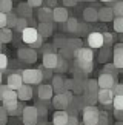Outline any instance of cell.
I'll list each match as a JSON object with an SVG mask.
<instances>
[{
    "mask_svg": "<svg viewBox=\"0 0 123 125\" xmlns=\"http://www.w3.org/2000/svg\"><path fill=\"white\" fill-rule=\"evenodd\" d=\"M22 40L25 42L31 50L40 48L42 45H43V37L39 34L37 28H34V26H28L26 30L22 32Z\"/></svg>",
    "mask_w": 123,
    "mask_h": 125,
    "instance_id": "cell-1",
    "label": "cell"
},
{
    "mask_svg": "<svg viewBox=\"0 0 123 125\" xmlns=\"http://www.w3.org/2000/svg\"><path fill=\"white\" fill-rule=\"evenodd\" d=\"M20 74H22L23 83H26V85H42L43 74H42L40 68H26V70H23Z\"/></svg>",
    "mask_w": 123,
    "mask_h": 125,
    "instance_id": "cell-2",
    "label": "cell"
},
{
    "mask_svg": "<svg viewBox=\"0 0 123 125\" xmlns=\"http://www.w3.org/2000/svg\"><path fill=\"white\" fill-rule=\"evenodd\" d=\"M22 121L25 125H39L40 121V116H39V111H37L35 107L32 105H28L22 110Z\"/></svg>",
    "mask_w": 123,
    "mask_h": 125,
    "instance_id": "cell-3",
    "label": "cell"
},
{
    "mask_svg": "<svg viewBox=\"0 0 123 125\" xmlns=\"http://www.w3.org/2000/svg\"><path fill=\"white\" fill-rule=\"evenodd\" d=\"M98 110L96 107L86 105L82 110V119H83V125H98Z\"/></svg>",
    "mask_w": 123,
    "mask_h": 125,
    "instance_id": "cell-4",
    "label": "cell"
},
{
    "mask_svg": "<svg viewBox=\"0 0 123 125\" xmlns=\"http://www.w3.org/2000/svg\"><path fill=\"white\" fill-rule=\"evenodd\" d=\"M74 59H75V63H89V62L94 60V52L91 48L82 46L74 52Z\"/></svg>",
    "mask_w": 123,
    "mask_h": 125,
    "instance_id": "cell-5",
    "label": "cell"
},
{
    "mask_svg": "<svg viewBox=\"0 0 123 125\" xmlns=\"http://www.w3.org/2000/svg\"><path fill=\"white\" fill-rule=\"evenodd\" d=\"M42 66L43 68H48V70H55L57 68V63H59V54H55L54 51L51 50H46L43 52V57H42Z\"/></svg>",
    "mask_w": 123,
    "mask_h": 125,
    "instance_id": "cell-6",
    "label": "cell"
},
{
    "mask_svg": "<svg viewBox=\"0 0 123 125\" xmlns=\"http://www.w3.org/2000/svg\"><path fill=\"white\" fill-rule=\"evenodd\" d=\"M97 83H98V90H112L117 85V77H114L111 74H106V73H102L97 79Z\"/></svg>",
    "mask_w": 123,
    "mask_h": 125,
    "instance_id": "cell-7",
    "label": "cell"
},
{
    "mask_svg": "<svg viewBox=\"0 0 123 125\" xmlns=\"http://www.w3.org/2000/svg\"><path fill=\"white\" fill-rule=\"evenodd\" d=\"M17 56L18 59L23 60L25 63H35L37 62V51L35 50H31V48H20L17 51Z\"/></svg>",
    "mask_w": 123,
    "mask_h": 125,
    "instance_id": "cell-8",
    "label": "cell"
},
{
    "mask_svg": "<svg viewBox=\"0 0 123 125\" xmlns=\"http://www.w3.org/2000/svg\"><path fill=\"white\" fill-rule=\"evenodd\" d=\"M86 43H88V48H97L100 50L103 48V32H98V31H94V32H89L88 37H86Z\"/></svg>",
    "mask_w": 123,
    "mask_h": 125,
    "instance_id": "cell-9",
    "label": "cell"
},
{
    "mask_svg": "<svg viewBox=\"0 0 123 125\" xmlns=\"http://www.w3.org/2000/svg\"><path fill=\"white\" fill-rule=\"evenodd\" d=\"M37 96H39L40 102H49L54 97V90L51 85H39L37 88Z\"/></svg>",
    "mask_w": 123,
    "mask_h": 125,
    "instance_id": "cell-10",
    "label": "cell"
},
{
    "mask_svg": "<svg viewBox=\"0 0 123 125\" xmlns=\"http://www.w3.org/2000/svg\"><path fill=\"white\" fill-rule=\"evenodd\" d=\"M112 65L117 70H123V43H117L112 54Z\"/></svg>",
    "mask_w": 123,
    "mask_h": 125,
    "instance_id": "cell-11",
    "label": "cell"
},
{
    "mask_svg": "<svg viewBox=\"0 0 123 125\" xmlns=\"http://www.w3.org/2000/svg\"><path fill=\"white\" fill-rule=\"evenodd\" d=\"M53 105L55 107V110L57 111H66L69 107V102H68V99H66V96L65 94H54V97H53Z\"/></svg>",
    "mask_w": 123,
    "mask_h": 125,
    "instance_id": "cell-12",
    "label": "cell"
},
{
    "mask_svg": "<svg viewBox=\"0 0 123 125\" xmlns=\"http://www.w3.org/2000/svg\"><path fill=\"white\" fill-rule=\"evenodd\" d=\"M37 19H39L40 23H51L54 20L53 19V9L48 6H42L37 11Z\"/></svg>",
    "mask_w": 123,
    "mask_h": 125,
    "instance_id": "cell-13",
    "label": "cell"
},
{
    "mask_svg": "<svg viewBox=\"0 0 123 125\" xmlns=\"http://www.w3.org/2000/svg\"><path fill=\"white\" fill-rule=\"evenodd\" d=\"M112 100H114V91L112 90H98V102L105 107H109L112 105Z\"/></svg>",
    "mask_w": 123,
    "mask_h": 125,
    "instance_id": "cell-14",
    "label": "cell"
},
{
    "mask_svg": "<svg viewBox=\"0 0 123 125\" xmlns=\"http://www.w3.org/2000/svg\"><path fill=\"white\" fill-rule=\"evenodd\" d=\"M17 99V91L9 88L8 85H0V100L6 102V100H16Z\"/></svg>",
    "mask_w": 123,
    "mask_h": 125,
    "instance_id": "cell-15",
    "label": "cell"
},
{
    "mask_svg": "<svg viewBox=\"0 0 123 125\" xmlns=\"http://www.w3.org/2000/svg\"><path fill=\"white\" fill-rule=\"evenodd\" d=\"M53 19H54V22H59V23H66V20L69 19L68 9H66V8H62V6L54 8V9H53Z\"/></svg>",
    "mask_w": 123,
    "mask_h": 125,
    "instance_id": "cell-16",
    "label": "cell"
},
{
    "mask_svg": "<svg viewBox=\"0 0 123 125\" xmlns=\"http://www.w3.org/2000/svg\"><path fill=\"white\" fill-rule=\"evenodd\" d=\"M32 96H34V91H32L31 85L23 83L20 88L17 90V99L18 100H31Z\"/></svg>",
    "mask_w": 123,
    "mask_h": 125,
    "instance_id": "cell-17",
    "label": "cell"
},
{
    "mask_svg": "<svg viewBox=\"0 0 123 125\" xmlns=\"http://www.w3.org/2000/svg\"><path fill=\"white\" fill-rule=\"evenodd\" d=\"M6 80H8L6 85L9 86V88H12L14 91H17V90L23 85V79H22V74H20V73H12V74H9Z\"/></svg>",
    "mask_w": 123,
    "mask_h": 125,
    "instance_id": "cell-18",
    "label": "cell"
},
{
    "mask_svg": "<svg viewBox=\"0 0 123 125\" xmlns=\"http://www.w3.org/2000/svg\"><path fill=\"white\" fill-rule=\"evenodd\" d=\"M65 79L62 74H57V76H54L53 77V90H54V93L55 94H63L65 93Z\"/></svg>",
    "mask_w": 123,
    "mask_h": 125,
    "instance_id": "cell-19",
    "label": "cell"
},
{
    "mask_svg": "<svg viewBox=\"0 0 123 125\" xmlns=\"http://www.w3.org/2000/svg\"><path fill=\"white\" fill-rule=\"evenodd\" d=\"M98 20H102V22H111V20H114L112 8L111 6H103V8L98 9Z\"/></svg>",
    "mask_w": 123,
    "mask_h": 125,
    "instance_id": "cell-20",
    "label": "cell"
},
{
    "mask_svg": "<svg viewBox=\"0 0 123 125\" xmlns=\"http://www.w3.org/2000/svg\"><path fill=\"white\" fill-rule=\"evenodd\" d=\"M69 114L66 111H55L53 114V125H66Z\"/></svg>",
    "mask_w": 123,
    "mask_h": 125,
    "instance_id": "cell-21",
    "label": "cell"
},
{
    "mask_svg": "<svg viewBox=\"0 0 123 125\" xmlns=\"http://www.w3.org/2000/svg\"><path fill=\"white\" fill-rule=\"evenodd\" d=\"M2 107L6 110L8 114H16L18 110H20V104H18V99H16V100H6V102H3Z\"/></svg>",
    "mask_w": 123,
    "mask_h": 125,
    "instance_id": "cell-22",
    "label": "cell"
},
{
    "mask_svg": "<svg viewBox=\"0 0 123 125\" xmlns=\"http://www.w3.org/2000/svg\"><path fill=\"white\" fill-rule=\"evenodd\" d=\"M72 80H74V88H72L74 96H82L85 93V83H86V79L74 77Z\"/></svg>",
    "mask_w": 123,
    "mask_h": 125,
    "instance_id": "cell-23",
    "label": "cell"
},
{
    "mask_svg": "<svg viewBox=\"0 0 123 125\" xmlns=\"http://www.w3.org/2000/svg\"><path fill=\"white\" fill-rule=\"evenodd\" d=\"M83 19L85 22H97L98 20V11L96 8H85L83 11Z\"/></svg>",
    "mask_w": 123,
    "mask_h": 125,
    "instance_id": "cell-24",
    "label": "cell"
},
{
    "mask_svg": "<svg viewBox=\"0 0 123 125\" xmlns=\"http://www.w3.org/2000/svg\"><path fill=\"white\" fill-rule=\"evenodd\" d=\"M85 102H86V105H91V107H94V104L98 102V91H85V93L82 94Z\"/></svg>",
    "mask_w": 123,
    "mask_h": 125,
    "instance_id": "cell-25",
    "label": "cell"
},
{
    "mask_svg": "<svg viewBox=\"0 0 123 125\" xmlns=\"http://www.w3.org/2000/svg\"><path fill=\"white\" fill-rule=\"evenodd\" d=\"M17 12H18V17L28 19V17L32 16V8H31L28 3H20V5L17 6Z\"/></svg>",
    "mask_w": 123,
    "mask_h": 125,
    "instance_id": "cell-26",
    "label": "cell"
},
{
    "mask_svg": "<svg viewBox=\"0 0 123 125\" xmlns=\"http://www.w3.org/2000/svg\"><path fill=\"white\" fill-rule=\"evenodd\" d=\"M53 25L51 23H39V26H37V31H39V34L42 37H49L53 34Z\"/></svg>",
    "mask_w": 123,
    "mask_h": 125,
    "instance_id": "cell-27",
    "label": "cell"
},
{
    "mask_svg": "<svg viewBox=\"0 0 123 125\" xmlns=\"http://www.w3.org/2000/svg\"><path fill=\"white\" fill-rule=\"evenodd\" d=\"M77 30H79V20L75 17H69L68 20H66V23H65V31L77 32Z\"/></svg>",
    "mask_w": 123,
    "mask_h": 125,
    "instance_id": "cell-28",
    "label": "cell"
},
{
    "mask_svg": "<svg viewBox=\"0 0 123 125\" xmlns=\"http://www.w3.org/2000/svg\"><path fill=\"white\" fill-rule=\"evenodd\" d=\"M37 111H39V116H40V121H39V125H42V124H45L46 122V116H48V110H46V105H43V104H37Z\"/></svg>",
    "mask_w": 123,
    "mask_h": 125,
    "instance_id": "cell-29",
    "label": "cell"
},
{
    "mask_svg": "<svg viewBox=\"0 0 123 125\" xmlns=\"http://www.w3.org/2000/svg\"><path fill=\"white\" fill-rule=\"evenodd\" d=\"M66 46L71 48L72 51H77L79 48L83 46V42L79 39V37H74V39H66Z\"/></svg>",
    "mask_w": 123,
    "mask_h": 125,
    "instance_id": "cell-30",
    "label": "cell"
},
{
    "mask_svg": "<svg viewBox=\"0 0 123 125\" xmlns=\"http://www.w3.org/2000/svg\"><path fill=\"white\" fill-rule=\"evenodd\" d=\"M11 39H12V31L9 28L0 30V43H9Z\"/></svg>",
    "mask_w": 123,
    "mask_h": 125,
    "instance_id": "cell-31",
    "label": "cell"
},
{
    "mask_svg": "<svg viewBox=\"0 0 123 125\" xmlns=\"http://www.w3.org/2000/svg\"><path fill=\"white\" fill-rule=\"evenodd\" d=\"M112 14L115 17H123V0H117V2L112 5Z\"/></svg>",
    "mask_w": 123,
    "mask_h": 125,
    "instance_id": "cell-32",
    "label": "cell"
},
{
    "mask_svg": "<svg viewBox=\"0 0 123 125\" xmlns=\"http://www.w3.org/2000/svg\"><path fill=\"white\" fill-rule=\"evenodd\" d=\"M75 68L80 70L85 76H86V74H89V73H92L94 63H92V62H89V63H75Z\"/></svg>",
    "mask_w": 123,
    "mask_h": 125,
    "instance_id": "cell-33",
    "label": "cell"
},
{
    "mask_svg": "<svg viewBox=\"0 0 123 125\" xmlns=\"http://www.w3.org/2000/svg\"><path fill=\"white\" fill-rule=\"evenodd\" d=\"M0 12L3 14L12 12V0H0Z\"/></svg>",
    "mask_w": 123,
    "mask_h": 125,
    "instance_id": "cell-34",
    "label": "cell"
},
{
    "mask_svg": "<svg viewBox=\"0 0 123 125\" xmlns=\"http://www.w3.org/2000/svg\"><path fill=\"white\" fill-rule=\"evenodd\" d=\"M17 20H18V17H17L14 12L6 14V28H9V30H14V28H16Z\"/></svg>",
    "mask_w": 123,
    "mask_h": 125,
    "instance_id": "cell-35",
    "label": "cell"
},
{
    "mask_svg": "<svg viewBox=\"0 0 123 125\" xmlns=\"http://www.w3.org/2000/svg\"><path fill=\"white\" fill-rule=\"evenodd\" d=\"M71 105H72V107L79 111V110H83L85 107H86V102H85L83 96H75V97H74V102L71 104Z\"/></svg>",
    "mask_w": 123,
    "mask_h": 125,
    "instance_id": "cell-36",
    "label": "cell"
},
{
    "mask_svg": "<svg viewBox=\"0 0 123 125\" xmlns=\"http://www.w3.org/2000/svg\"><path fill=\"white\" fill-rule=\"evenodd\" d=\"M74 52L75 51H72L71 48H68V46H65V48H62L60 50V57L62 59H65V60H68V59H74Z\"/></svg>",
    "mask_w": 123,
    "mask_h": 125,
    "instance_id": "cell-37",
    "label": "cell"
},
{
    "mask_svg": "<svg viewBox=\"0 0 123 125\" xmlns=\"http://www.w3.org/2000/svg\"><path fill=\"white\" fill-rule=\"evenodd\" d=\"M85 91H98L97 79H88L85 83Z\"/></svg>",
    "mask_w": 123,
    "mask_h": 125,
    "instance_id": "cell-38",
    "label": "cell"
},
{
    "mask_svg": "<svg viewBox=\"0 0 123 125\" xmlns=\"http://www.w3.org/2000/svg\"><path fill=\"white\" fill-rule=\"evenodd\" d=\"M28 28V19H23V17H18V20L16 23V28L14 30L18 31V32H23Z\"/></svg>",
    "mask_w": 123,
    "mask_h": 125,
    "instance_id": "cell-39",
    "label": "cell"
},
{
    "mask_svg": "<svg viewBox=\"0 0 123 125\" xmlns=\"http://www.w3.org/2000/svg\"><path fill=\"white\" fill-rule=\"evenodd\" d=\"M55 71L57 73H66L68 71V60H65V59H62V57L59 56V63H57V68H55Z\"/></svg>",
    "mask_w": 123,
    "mask_h": 125,
    "instance_id": "cell-40",
    "label": "cell"
},
{
    "mask_svg": "<svg viewBox=\"0 0 123 125\" xmlns=\"http://www.w3.org/2000/svg\"><path fill=\"white\" fill-rule=\"evenodd\" d=\"M114 43V36L111 32H103V46L105 48H111Z\"/></svg>",
    "mask_w": 123,
    "mask_h": 125,
    "instance_id": "cell-41",
    "label": "cell"
},
{
    "mask_svg": "<svg viewBox=\"0 0 123 125\" xmlns=\"http://www.w3.org/2000/svg\"><path fill=\"white\" fill-rule=\"evenodd\" d=\"M112 107H114V110H117V111H123V96H114Z\"/></svg>",
    "mask_w": 123,
    "mask_h": 125,
    "instance_id": "cell-42",
    "label": "cell"
},
{
    "mask_svg": "<svg viewBox=\"0 0 123 125\" xmlns=\"http://www.w3.org/2000/svg\"><path fill=\"white\" fill-rule=\"evenodd\" d=\"M112 22H114V30L119 34H123V17H115Z\"/></svg>",
    "mask_w": 123,
    "mask_h": 125,
    "instance_id": "cell-43",
    "label": "cell"
},
{
    "mask_svg": "<svg viewBox=\"0 0 123 125\" xmlns=\"http://www.w3.org/2000/svg\"><path fill=\"white\" fill-rule=\"evenodd\" d=\"M109 124V114L106 111H100L98 113V125H108Z\"/></svg>",
    "mask_w": 123,
    "mask_h": 125,
    "instance_id": "cell-44",
    "label": "cell"
},
{
    "mask_svg": "<svg viewBox=\"0 0 123 125\" xmlns=\"http://www.w3.org/2000/svg\"><path fill=\"white\" fill-rule=\"evenodd\" d=\"M103 73L111 74V76H114V77H117V73H119V70H117L112 63H108V65L105 66V70H103Z\"/></svg>",
    "mask_w": 123,
    "mask_h": 125,
    "instance_id": "cell-45",
    "label": "cell"
},
{
    "mask_svg": "<svg viewBox=\"0 0 123 125\" xmlns=\"http://www.w3.org/2000/svg\"><path fill=\"white\" fill-rule=\"evenodd\" d=\"M6 68H8V57H6V54L0 52V71H3Z\"/></svg>",
    "mask_w": 123,
    "mask_h": 125,
    "instance_id": "cell-46",
    "label": "cell"
},
{
    "mask_svg": "<svg viewBox=\"0 0 123 125\" xmlns=\"http://www.w3.org/2000/svg\"><path fill=\"white\" fill-rule=\"evenodd\" d=\"M8 122V113L3 107H0V125H6Z\"/></svg>",
    "mask_w": 123,
    "mask_h": 125,
    "instance_id": "cell-47",
    "label": "cell"
},
{
    "mask_svg": "<svg viewBox=\"0 0 123 125\" xmlns=\"http://www.w3.org/2000/svg\"><path fill=\"white\" fill-rule=\"evenodd\" d=\"M43 2H45V0H26V3L29 5L31 8H37V9L43 6Z\"/></svg>",
    "mask_w": 123,
    "mask_h": 125,
    "instance_id": "cell-48",
    "label": "cell"
},
{
    "mask_svg": "<svg viewBox=\"0 0 123 125\" xmlns=\"http://www.w3.org/2000/svg\"><path fill=\"white\" fill-rule=\"evenodd\" d=\"M54 46L55 48H59V50H62V48H65L66 46V39H63V37H57V39H55V42H54Z\"/></svg>",
    "mask_w": 123,
    "mask_h": 125,
    "instance_id": "cell-49",
    "label": "cell"
},
{
    "mask_svg": "<svg viewBox=\"0 0 123 125\" xmlns=\"http://www.w3.org/2000/svg\"><path fill=\"white\" fill-rule=\"evenodd\" d=\"M40 71H42V74H43V79H53L54 77V76H53V70H48V68H43V66H42Z\"/></svg>",
    "mask_w": 123,
    "mask_h": 125,
    "instance_id": "cell-50",
    "label": "cell"
},
{
    "mask_svg": "<svg viewBox=\"0 0 123 125\" xmlns=\"http://www.w3.org/2000/svg\"><path fill=\"white\" fill-rule=\"evenodd\" d=\"M112 91H114V96H123V83H117Z\"/></svg>",
    "mask_w": 123,
    "mask_h": 125,
    "instance_id": "cell-51",
    "label": "cell"
},
{
    "mask_svg": "<svg viewBox=\"0 0 123 125\" xmlns=\"http://www.w3.org/2000/svg\"><path fill=\"white\" fill-rule=\"evenodd\" d=\"M72 88H74V80L65 79V91H72Z\"/></svg>",
    "mask_w": 123,
    "mask_h": 125,
    "instance_id": "cell-52",
    "label": "cell"
},
{
    "mask_svg": "<svg viewBox=\"0 0 123 125\" xmlns=\"http://www.w3.org/2000/svg\"><path fill=\"white\" fill-rule=\"evenodd\" d=\"M77 32L80 36H85L88 32V26L86 25H83V23H79V30H77Z\"/></svg>",
    "mask_w": 123,
    "mask_h": 125,
    "instance_id": "cell-53",
    "label": "cell"
},
{
    "mask_svg": "<svg viewBox=\"0 0 123 125\" xmlns=\"http://www.w3.org/2000/svg\"><path fill=\"white\" fill-rule=\"evenodd\" d=\"M6 28V14L0 12V30Z\"/></svg>",
    "mask_w": 123,
    "mask_h": 125,
    "instance_id": "cell-54",
    "label": "cell"
},
{
    "mask_svg": "<svg viewBox=\"0 0 123 125\" xmlns=\"http://www.w3.org/2000/svg\"><path fill=\"white\" fill-rule=\"evenodd\" d=\"M63 94L66 96V99H68V102H69V105H71V104L74 102V97H75V96H74V93H72V91H65Z\"/></svg>",
    "mask_w": 123,
    "mask_h": 125,
    "instance_id": "cell-55",
    "label": "cell"
},
{
    "mask_svg": "<svg viewBox=\"0 0 123 125\" xmlns=\"http://www.w3.org/2000/svg\"><path fill=\"white\" fill-rule=\"evenodd\" d=\"M66 125H79V119H77V116H69Z\"/></svg>",
    "mask_w": 123,
    "mask_h": 125,
    "instance_id": "cell-56",
    "label": "cell"
},
{
    "mask_svg": "<svg viewBox=\"0 0 123 125\" xmlns=\"http://www.w3.org/2000/svg\"><path fill=\"white\" fill-rule=\"evenodd\" d=\"M114 117L119 122H123V111H117V110H114Z\"/></svg>",
    "mask_w": 123,
    "mask_h": 125,
    "instance_id": "cell-57",
    "label": "cell"
},
{
    "mask_svg": "<svg viewBox=\"0 0 123 125\" xmlns=\"http://www.w3.org/2000/svg\"><path fill=\"white\" fill-rule=\"evenodd\" d=\"M46 5H48V8L54 9V8H57V0H46Z\"/></svg>",
    "mask_w": 123,
    "mask_h": 125,
    "instance_id": "cell-58",
    "label": "cell"
},
{
    "mask_svg": "<svg viewBox=\"0 0 123 125\" xmlns=\"http://www.w3.org/2000/svg\"><path fill=\"white\" fill-rule=\"evenodd\" d=\"M79 0H63V5H66V6H75Z\"/></svg>",
    "mask_w": 123,
    "mask_h": 125,
    "instance_id": "cell-59",
    "label": "cell"
},
{
    "mask_svg": "<svg viewBox=\"0 0 123 125\" xmlns=\"http://www.w3.org/2000/svg\"><path fill=\"white\" fill-rule=\"evenodd\" d=\"M102 2H103V3H115L117 0H102Z\"/></svg>",
    "mask_w": 123,
    "mask_h": 125,
    "instance_id": "cell-60",
    "label": "cell"
},
{
    "mask_svg": "<svg viewBox=\"0 0 123 125\" xmlns=\"http://www.w3.org/2000/svg\"><path fill=\"white\" fill-rule=\"evenodd\" d=\"M0 85H2V71H0Z\"/></svg>",
    "mask_w": 123,
    "mask_h": 125,
    "instance_id": "cell-61",
    "label": "cell"
},
{
    "mask_svg": "<svg viewBox=\"0 0 123 125\" xmlns=\"http://www.w3.org/2000/svg\"><path fill=\"white\" fill-rule=\"evenodd\" d=\"M120 39H122V43H123V34H120Z\"/></svg>",
    "mask_w": 123,
    "mask_h": 125,
    "instance_id": "cell-62",
    "label": "cell"
},
{
    "mask_svg": "<svg viewBox=\"0 0 123 125\" xmlns=\"http://www.w3.org/2000/svg\"><path fill=\"white\" fill-rule=\"evenodd\" d=\"M115 125H123V122H117V124H115Z\"/></svg>",
    "mask_w": 123,
    "mask_h": 125,
    "instance_id": "cell-63",
    "label": "cell"
},
{
    "mask_svg": "<svg viewBox=\"0 0 123 125\" xmlns=\"http://www.w3.org/2000/svg\"><path fill=\"white\" fill-rule=\"evenodd\" d=\"M85 2H94V0H85Z\"/></svg>",
    "mask_w": 123,
    "mask_h": 125,
    "instance_id": "cell-64",
    "label": "cell"
}]
</instances>
